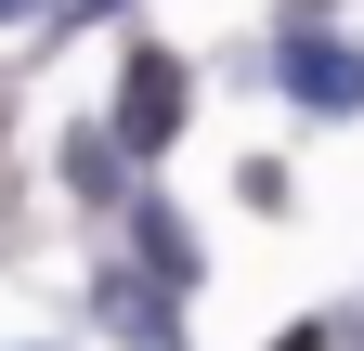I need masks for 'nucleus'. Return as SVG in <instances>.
I'll use <instances>...</instances> for the list:
<instances>
[{"instance_id": "f257e3e1", "label": "nucleus", "mask_w": 364, "mask_h": 351, "mask_svg": "<svg viewBox=\"0 0 364 351\" xmlns=\"http://www.w3.org/2000/svg\"><path fill=\"white\" fill-rule=\"evenodd\" d=\"M169 130H182V65L130 53V78H117V156H169Z\"/></svg>"}, {"instance_id": "f03ea898", "label": "nucleus", "mask_w": 364, "mask_h": 351, "mask_svg": "<svg viewBox=\"0 0 364 351\" xmlns=\"http://www.w3.org/2000/svg\"><path fill=\"white\" fill-rule=\"evenodd\" d=\"M287 92L312 117H351L364 104V53H338V39H287Z\"/></svg>"}, {"instance_id": "7ed1b4c3", "label": "nucleus", "mask_w": 364, "mask_h": 351, "mask_svg": "<svg viewBox=\"0 0 364 351\" xmlns=\"http://www.w3.org/2000/svg\"><path fill=\"white\" fill-rule=\"evenodd\" d=\"M130 234H144V260H156L169 286H196V234H182V222H169L156 195H130Z\"/></svg>"}, {"instance_id": "20e7f679", "label": "nucleus", "mask_w": 364, "mask_h": 351, "mask_svg": "<svg viewBox=\"0 0 364 351\" xmlns=\"http://www.w3.org/2000/svg\"><path fill=\"white\" fill-rule=\"evenodd\" d=\"M105 325H117L130 351H169V313H156V299H130V274H105Z\"/></svg>"}, {"instance_id": "39448f33", "label": "nucleus", "mask_w": 364, "mask_h": 351, "mask_svg": "<svg viewBox=\"0 0 364 351\" xmlns=\"http://www.w3.org/2000/svg\"><path fill=\"white\" fill-rule=\"evenodd\" d=\"M65 169H78V195H117V130H78Z\"/></svg>"}, {"instance_id": "423d86ee", "label": "nucleus", "mask_w": 364, "mask_h": 351, "mask_svg": "<svg viewBox=\"0 0 364 351\" xmlns=\"http://www.w3.org/2000/svg\"><path fill=\"white\" fill-rule=\"evenodd\" d=\"M273 351H326V325H287V338H273Z\"/></svg>"}, {"instance_id": "0eeeda50", "label": "nucleus", "mask_w": 364, "mask_h": 351, "mask_svg": "<svg viewBox=\"0 0 364 351\" xmlns=\"http://www.w3.org/2000/svg\"><path fill=\"white\" fill-rule=\"evenodd\" d=\"M53 14H65V26H78V14H105V0H53Z\"/></svg>"}]
</instances>
